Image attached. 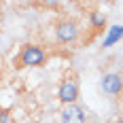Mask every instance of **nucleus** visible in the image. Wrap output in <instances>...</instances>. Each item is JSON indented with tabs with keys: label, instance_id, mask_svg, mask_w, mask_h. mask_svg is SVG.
Wrapping results in <instances>:
<instances>
[{
	"label": "nucleus",
	"instance_id": "nucleus-3",
	"mask_svg": "<svg viewBox=\"0 0 123 123\" xmlns=\"http://www.w3.org/2000/svg\"><path fill=\"white\" fill-rule=\"evenodd\" d=\"M100 89L102 93L111 96V98H119L123 96V74L121 72H106L100 79Z\"/></svg>",
	"mask_w": 123,
	"mask_h": 123
},
{
	"label": "nucleus",
	"instance_id": "nucleus-2",
	"mask_svg": "<svg viewBox=\"0 0 123 123\" xmlns=\"http://www.w3.org/2000/svg\"><path fill=\"white\" fill-rule=\"evenodd\" d=\"M53 32H55V40L60 45H74L81 36V25L72 17H62L55 21Z\"/></svg>",
	"mask_w": 123,
	"mask_h": 123
},
{
	"label": "nucleus",
	"instance_id": "nucleus-8",
	"mask_svg": "<svg viewBox=\"0 0 123 123\" xmlns=\"http://www.w3.org/2000/svg\"><path fill=\"white\" fill-rule=\"evenodd\" d=\"M112 123H123V117H119V119H115Z\"/></svg>",
	"mask_w": 123,
	"mask_h": 123
},
{
	"label": "nucleus",
	"instance_id": "nucleus-7",
	"mask_svg": "<svg viewBox=\"0 0 123 123\" xmlns=\"http://www.w3.org/2000/svg\"><path fill=\"white\" fill-rule=\"evenodd\" d=\"M0 123H11V112L6 108H0Z\"/></svg>",
	"mask_w": 123,
	"mask_h": 123
},
{
	"label": "nucleus",
	"instance_id": "nucleus-1",
	"mask_svg": "<svg viewBox=\"0 0 123 123\" xmlns=\"http://www.w3.org/2000/svg\"><path fill=\"white\" fill-rule=\"evenodd\" d=\"M45 64H47V51L43 45H34V43L24 45L15 60L17 68H40Z\"/></svg>",
	"mask_w": 123,
	"mask_h": 123
},
{
	"label": "nucleus",
	"instance_id": "nucleus-4",
	"mask_svg": "<svg viewBox=\"0 0 123 123\" xmlns=\"http://www.w3.org/2000/svg\"><path fill=\"white\" fill-rule=\"evenodd\" d=\"M60 123H89L87 111L76 102V104H66L60 111Z\"/></svg>",
	"mask_w": 123,
	"mask_h": 123
},
{
	"label": "nucleus",
	"instance_id": "nucleus-5",
	"mask_svg": "<svg viewBox=\"0 0 123 123\" xmlns=\"http://www.w3.org/2000/svg\"><path fill=\"white\" fill-rule=\"evenodd\" d=\"M57 100H60L62 106L76 104V100H79V83L74 79H64L57 85Z\"/></svg>",
	"mask_w": 123,
	"mask_h": 123
},
{
	"label": "nucleus",
	"instance_id": "nucleus-6",
	"mask_svg": "<svg viewBox=\"0 0 123 123\" xmlns=\"http://www.w3.org/2000/svg\"><path fill=\"white\" fill-rule=\"evenodd\" d=\"M89 24H91L93 30L102 32V30L106 28V15H104L102 11H91L89 13Z\"/></svg>",
	"mask_w": 123,
	"mask_h": 123
}]
</instances>
